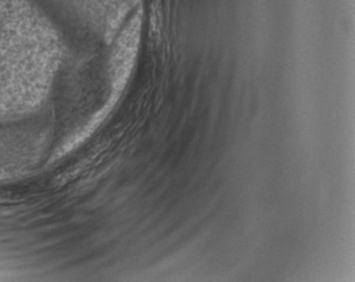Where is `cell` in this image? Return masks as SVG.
<instances>
[{"label": "cell", "mask_w": 355, "mask_h": 282, "mask_svg": "<svg viewBox=\"0 0 355 282\" xmlns=\"http://www.w3.org/2000/svg\"><path fill=\"white\" fill-rule=\"evenodd\" d=\"M49 15L88 35L113 32L137 0H43Z\"/></svg>", "instance_id": "obj_2"}, {"label": "cell", "mask_w": 355, "mask_h": 282, "mask_svg": "<svg viewBox=\"0 0 355 282\" xmlns=\"http://www.w3.org/2000/svg\"><path fill=\"white\" fill-rule=\"evenodd\" d=\"M10 1H12V0H0V24L3 21V16L6 14Z\"/></svg>", "instance_id": "obj_3"}, {"label": "cell", "mask_w": 355, "mask_h": 282, "mask_svg": "<svg viewBox=\"0 0 355 282\" xmlns=\"http://www.w3.org/2000/svg\"><path fill=\"white\" fill-rule=\"evenodd\" d=\"M61 55L59 30L44 8L34 0H12L0 24V115L40 106Z\"/></svg>", "instance_id": "obj_1"}]
</instances>
